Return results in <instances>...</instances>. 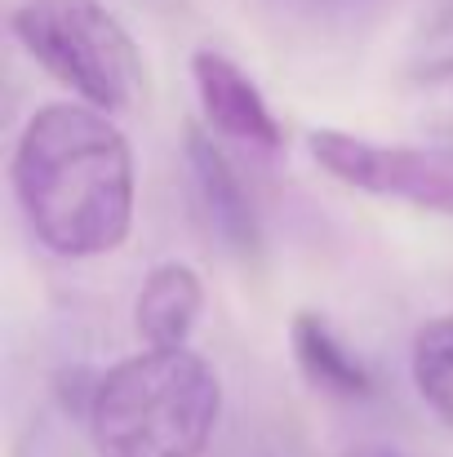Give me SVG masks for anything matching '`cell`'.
<instances>
[{
  "mask_svg": "<svg viewBox=\"0 0 453 457\" xmlns=\"http://www.w3.org/2000/svg\"><path fill=\"white\" fill-rule=\"evenodd\" d=\"M9 187L49 253L98 258L130 240L138 200L134 147L112 116L85 103H49L22 125Z\"/></svg>",
  "mask_w": 453,
  "mask_h": 457,
  "instance_id": "1",
  "label": "cell"
},
{
  "mask_svg": "<svg viewBox=\"0 0 453 457\" xmlns=\"http://www.w3.org/2000/svg\"><path fill=\"white\" fill-rule=\"evenodd\" d=\"M218 413V369L191 346L125 355L89 391L98 457H205Z\"/></svg>",
  "mask_w": 453,
  "mask_h": 457,
  "instance_id": "2",
  "label": "cell"
},
{
  "mask_svg": "<svg viewBox=\"0 0 453 457\" xmlns=\"http://www.w3.org/2000/svg\"><path fill=\"white\" fill-rule=\"evenodd\" d=\"M13 40L85 107L121 116L143 98V58L130 27L103 0H18Z\"/></svg>",
  "mask_w": 453,
  "mask_h": 457,
  "instance_id": "3",
  "label": "cell"
},
{
  "mask_svg": "<svg viewBox=\"0 0 453 457\" xmlns=\"http://www.w3.org/2000/svg\"><path fill=\"white\" fill-rule=\"evenodd\" d=\"M306 152L333 182L453 218V143H382L347 129H311Z\"/></svg>",
  "mask_w": 453,
  "mask_h": 457,
  "instance_id": "4",
  "label": "cell"
},
{
  "mask_svg": "<svg viewBox=\"0 0 453 457\" xmlns=\"http://www.w3.org/2000/svg\"><path fill=\"white\" fill-rule=\"evenodd\" d=\"M191 80H196V98H200V112H205V125L249 152H281L285 134H281V120L272 112V103L263 98V89L254 85V76L218 54V49H196L191 54Z\"/></svg>",
  "mask_w": 453,
  "mask_h": 457,
  "instance_id": "5",
  "label": "cell"
},
{
  "mask_svg": "<svg viewBox=\"0 0 453 457\" xmlns=\"http://www.w3.org/2000/svg\"><path fill=\"white\" fill-rule=\"evenodd\" d=\"M187 173H191V195H196V209H200L209 236L245 262L258 258L263 253L258 204H254L245 178L236 173L231 155L222 152V143H214V134H205V129L187 134Z\"/></svg>",
  "mask_w": 453,
  "mask_h": 457,
  "instance_id": "6",
  "label": "cell"
},
{
  "mask_svg": "<svg viewBox=\"0 0 453 457\" xmlns=\"http://www.w3.org/2000/svg\"><path fill=\"white\" fill-rule=\"evenodd\" d=\"M405 89L427 129L453 134V0H436L418 22L405 62Z\"/></svg>",
  "mask_w": 453,
  "mask_h": 457,
  "instance_id": "7",
  "label": "cell"
},
{
  "mask_svg": "<svg viewBox=\"0 0 453 457\" xmlns=\"http://www.w3.org/2000/svg\"><path fill=\"white\" fill-rule=\"evenodd\" d=\"M200 311H205L200 276L182 262H160V267H151L138 289L134 328L151 351H178V346H187Z\"/></svg>",
  "mask_w": 453,
  "mask_h": 457,
  "instance_id": "8",
  "label": "cell"
},
{
  "mask_svg": "<svg viewBox=\"0 0 453 457\" xmlns=\"http://www.w3.org/2000/svg\"><path fill=\"white\" fill-rule=\"evenodd\" d=\"M289 351L298 360L302 378L333 395V400H369L373 395V378L369 364L333 333V324L320 311H298L289 324Z\"/></svg>",
  "mask_w": 453,
  "mask_h": 457,
  "instance_id": "9",
  "label": "cell"
},
{
  "mask_svg": "<svg viewBox=\"0 0 453 457\" xmlns=\"http://www.w3.org/2000/svg\"><path fill=\"white\" fill-rule=\"evenodd\" d=\"M391 0H258V9L302 40H347L382 18Z\"/></svg>",
  "mask_w": 453,
  "mask_h": 457,
  "instance_id": "10",
  "label": "cell"
},
{
  "mask_svg": "<svg viewBox=\"0 0 453 457\" xmlns=\"http://www.w3.org/2000/svg\"><path fill=\"white\" fill-rule=\"evenodd\" d=\"M414 386L427 409L453 431V315L427 320L414 337Z\"/></svg>",
  "mask_w": 453,
  "mask_h": 457,
  "instance_id": "11",
  "label": "cell"
},
{
  "mask_svg": "<svg viewBox=\"0 0 453 457\" xmlns=\"http://www.w3.org/2000/svg\"><path fill=\"white\" fill-rule=\"evenodd\" d=\"M342 457H405V453L391 449V445H356V449H347Z\"/></svg>",
  "mask_w": 453,
  "mask_h": 457,
  "instance_id": "12",
  "label": "cell"
}]
</instances>
